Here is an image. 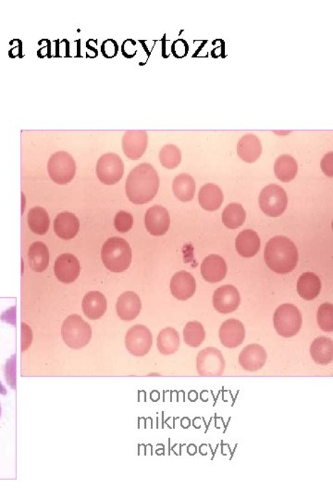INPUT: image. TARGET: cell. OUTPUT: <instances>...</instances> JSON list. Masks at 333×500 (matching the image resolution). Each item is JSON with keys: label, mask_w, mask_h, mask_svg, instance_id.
<instances>
[{"label": "cell", "mask_w": 333, "mask_h": 500, "mask_svg": "<svg viewBox=\"0 0 333 500\" xmlns=\"http://www.w3.org/2000/svg\"><path fill=\"white\" fill-rule=\"evenodd\" d=\"M159 177L156 169L149 164H142L129 174L125 191L132 203H148L159 192Z\"/></svg>", "instance_id": "cell-1"}, {"label": "cell", "mask_w": 333, "mask_h": 500, "mask_svg": "<svg viewBox=\"0 0 333 500\" xmlns=\"http://www.w3.org/2000/svg\"><path fill=\"white\" fill-rule=\"evenodd\" d=\"M268 268L280 275L294 271L298 262V251L292 240L285 236H275L268 242L264 252Z\"/></svg>", "instance_id": "cell-2"}, {"label": "cell", "mask_w": 333, "mask_h": 500, "mask_svg": "<svg viewBox=\"0 0 333 500\" xmlns=\"http://www.w3.org/2000/svg\"><path fill=\"white\" fill-rule=\"evenodd\" d=\"M102 262L112 272H122L132 262L131 247L125 239L111 238L107 239L101 250Z\"/></svg>", "instance_id": "cell-3"}, {"label": "cell", "mask_w": 333, "mask_h": 500, "mask_svg": "<svg viewBox=\"0 0 333 500\" xmlns=\"http://www.w3.org/2000/svg\"><path fill=\"white\" fill-rule=\"evenodd\" d=\"M63 341L73 349L85 348L90 342L92 328L90 324L78 314H72L65 319L61 327Z\"/></svg>", "instance_id": "cell-4"}, {"label": "cell", "mask_w": 333, "mask_h": 500, "mask_svg": "<svg viewBox=\"0 0 333 500\" xmlns=\"http://www.w3.org/2000/svg\"><path fill=\"white\" fill-rule=\"evenodd\" d=\"M274 327L280 336L290 339L300 331L303 318L300 311L292 304H282L273 316Z\"/></svg>", "instance_id": "cell-5"}, {"label": "cell", "mask_w": 333, "mask_h": 500, "mask_svg": "<svg viewBox=\"0 0 333 500\" xmlns=\"http://www.w3.org/2000/svg\"><path fill=\"white\" fill-rule=\"evenodd\" d=\"M48 171L49 177L53 182L60 186L67 185L75 176V161L66 151L56 152L49 159Z\"/></svg>", "instance_id": "cell-6"}, {"label": "cell", "mask_w": 333, "mask_h": 500, "mask_svg": "<svg viewBox=\"0 0 333 500\" xmlns=\"http://www.w3.org/2000/svg\"><path fill=\"white\" fill-rule=\"evenodd\" d=\"M259 206L267 216L279 217L285 213L288 198L285 190L278 185H268L262 190L258 198Z\"/></svg>", "instance_id": "cell-7"}, {"label": "cell", "mask_w": 333, "mask_h": 500, "mask_svg": "<svg viewBox=\"0 0 333 500\" xmlns=\"http://www.w3.org/2000/svg\"><path fill=\"white\" fill-rule=\"evenodd\" d=\"M95 171L102 183L113 186L122 180L125 173V164L119 155L115 153H107L98 159Z\"/></svg>", "instance_id": "cell-8"}, {"label": "cell", "mask_w": 333, "mask_h": 500, "mask_svg": "<svg viewBox=\"0 0 333 500\" xmlns=\"http://www.w3.org/2000/svg\"><path fill=\"white\" fill-rule=\"evenodd\" d=\"M153 344V336L147 326L137 324L130 328L125 336L127 351L135 357H144L150 351Z\"/></svg>", "instance_id": "cell-9"}, {"label": "cell", "mask_w": 333, "mask_h": 500, "mask_svg": "<svg viewBox=\"0 0 333 500\" xmlns=\"http://www.w3.org/2000/svg\"><path fill=\"white\" fill-rule=\"evenodd\" d=\"M196 369L200 376H221L225 369L223 356L216 348L203 349L197 355Z\"/></svg>", "instance_id": "cell-10"}, {"label": "cell", "mask_w": 333, "mask_h": 500, "mask_svg": "<svg viewBox=\"0 0 333 500\" xmlns=\"http://www.w3.org/2000/svg\"><path fill=\"white\" fill-rule=\"evenodd\" d=\"M240 297L233 285L226 284L218 287L213 294V306L222 314L236 312L240 305Z\"/></svg>", "instance_id": "cell-11"}, {"label": "cell", "mask_w": 333, "mask_h": 500, "mask_svg": "<svg viewBox=\"0 0 333 500\" xmlns=\"http://www.w3.org/2000/svg\"><path fill=\"white\" fill-rule=\"evenodd\" d=\"M148 136L146 131H127L123 134L122 149L126 157L137 161L146 152Z\"/></svg>", "instance_id": "cell-12"}, {"label": "cell", "mask_w": 333, "mask_h": 500, "mask_svg": "<svg viewBox=\"0 0 333 500\" xmlns=\"http://www.w3.org/2000/svg\"><path fill=\"white\" fill-rule=\"evenodd\" d=\"M144 223L148 232L152 235H165L171 225V218L166 208L159 205L148 208Z\"/></svg>", "instance_id": "cell-13"}, {"label": "cell", "mask_w": 333, "mask_h": 500, "mask_svg": "<svg viewBox=\"0 0 333 500\" xmlns=\"http://www.w3.org/2000/svg\"><path fill=\"white\" fill-rule=\"evenodd\" d=\"M55 275L65 284L73 283L80 275V262L73 254H63L56 260Z\"/></svg>", "instance_id": "cell-14"}, {"label": "cell", "mask_w": 333, "mask_h": 500, "mask_svg": "<svg viewBox=\"0 0 333 500\" xmlns=\"http://www.w3.org/2000/svg\"><path fill=\"white\" fill-rule=\"evenodd\" d=\"M267 352L258 344L245 346L239 355V363L248 372H257L262 369L267 361Z\"/></svg>", "instance_id": "cell-15"}, {"label": "cell", "mask_w": 333, "mask_h": 500, "mask_svg": "<svg viewBox=\"0 0 333 500\" xmlns=\"http://www.w3.org/2000/svg\"><path fill=\"white\" fill-rule=\"evenodd\" d=\"M218 336L222 345L226 348L236 349L245 340V326L240 321L230 319L221 324Z\"/></svg>", "instance_id": "cell-16"}, {"label": "cell", "mask_w": 333, "mask_h": 500, "mask_svg": "<svg viewBox=\"0 0 333 500\" xmlns=\"http://www.w3.org/2000/svg\"><path fill=\"white\" fill-rule=\"evenodd\" d=\"M196 289V280L189 272L185 271L176 272L171 279V294L178 300L185 302V300L189 299L194 296Z\"/></svg>", "instance_id": "cell-17"}, {"label": "cell", "mask_w": 333, "mask_h": 500, "mask_svg": "<svg viewBox=\"0 0 333 500\" xmlns=\"http://www.w3.org/2000/svg\"><path fill=\"white\" fill-rule=\"evenodd\" d=\"M141 309L140 297L132 291L120 294L116 304L117 314L123 321L134 320L140 314Z\"/></svg>", "instance_id": "cell-18"}, {"label": "cell", "mask_w": 333, "mask_h": 500, "mask_svg": "<svg viewBox=\"0 0 333 500\" xmlns=\"http://www.w3.org/2000/svg\"><path fill=\"white\" fill-rule=\"evenodd\" d=\"M227 265L223 257L212 254L203 260L201 275L209 283H218L227 275Z\"/></svg>", "instance_id": "cell-19"}, {"label": "cell", "mask_w": 333, "mask_h": 500, "mask_svg": "<svg viewBox=\"0 0 333 500\" xmlns=\"http://www.w3.org/2000/svg\"><path fill=\"white\" fill-rule=\"evenodd\" d=\"M262 145L259 138L254 134L243 136L237 144V154L248 164H254L260 157Z\"/></svg>", "instance_id": "cell-20"}, {"label": "cell", "mask_w": 333, "mask_h": 500, "mask_svg": "<svg viewBox=\"0 0 333 500\" xmlns=\"http://www.w3.org/2000/svg\"><path fill=\"white\" fill-rule=\"evenodd\" d=\"M80 229L78 218L69 211L58 214L54 220V230L58 238L69 240L75 238Z\"/></svg>", "instance_id": "cell-21"}, {"label": "cell", "mask_w": 333, "mask_h": 500, "mask_svg": "<svg viewBox=\"0 0 333 500\" xmlns=\"http://www.w3.org/2000/svg\"><path fill=\"white\" fill-rule=\"evenodd\" d=\"M83 314L90 320H98L107 311V299L101 292L91 291L83 299Z\"/></svg>", "instance_id": "cell-22"}, {"label": "cell", "mask_w": 333, "mask_h": 500, "mask_svg": "<svg viewBox=\"0 0 333 500\" xmlns=\"http://www.w3.org/2000/svg\"><path fill=\"white\" fill-rule=\"evenodd\" d=\"M224 196L221 187L214 183H206L200 188L199 201L200 206L208 211H215L221 208Z\"/></svg>", "instance_id": "cell-23"}, {"label": "cell", "mask_w": 333, "mask_h": 500, "mask_svg": "<svg viewBox=\"0 0 333 500\" xmlns=\"http://www.w3.org/2000/svg\"><path fill=\"white\" fill-rule=\"evenodd\" d=\"M237 252L243 257H252L257 255L260 248V239L251 229L240 232L236 241Z\"/></svg>", "instance_id": "cell-24"}, {"label": "cell", "mask_w": 333, "mask_h": 500, "mask_svg": "<svg viewBox=\"0 0 333 500\" xmlns=\"http://www.w3.org/2000/svg\"><path fill=\"white\" fill-rule=\"evenodd\" d=\"M310 354L317 364L328 365L333 360V342L326 336L317 337L310 346Z\"/></svg>", "instance_id": "cell-25"}, {"label": "cell", "mask_w": 333, "mask_h": 500, "mask_svg": "<svg viewBox=\"0 0 333 500\" xmlns=\"http://www.w3.org/2000/svg\"><path fill=\"white\" fill-rule=\"evenodd\" d=\"M322 290V282L319 276L313 272H305L298 279L297 292L302 299L312 300L319 296Z\"/></svg>", "instance_id": "cell-26"}, {"label": "cell", "mask_w": 333, "mask_h": 500, "mask_svg": "<svg viewBox=\"0 0 333 500\" xmlns=\"http://www.w3.org/2000/svg\"><path fill=\"white\" fill-rule=\"evenodd\" d=\"M172 190L179 201L188 202L194 198L196 193V182L190 174H181L174 178Z\"/></svg>", "instance_id": "cell-27"}, {"label": "cell", "mask_w": 333, "mask_h": 500, "mask_svg": "<svg viewBox=\"0 0 333 500\" xmlns=\"http://www.w3.org/2000/svg\"><path fill=\"white\" fill-rule=\"evenodd\" d=\"M297 171V162L291 155L280 156L274 165V173L276 177L283 183H289L294 180Z\"/></svg>", "instance_id": "cell-28"}, {"label": "cell", "mask_w": 333, "mask_h": 500, "mask_svg": "<svg viewBox=\"0 0 333 500\" xmlns=\"http://www.w3.org/2000/svg\"><path fill=\"white\" fill-rule=\"evenodd\" d=\"M157 346L163 355L174 354L180 349V336L174 328L166 327L157 336Z\"/></svg>", "instance_id": "cell-29"}, {"label": "cell", "mask_w": 333, "mask_h": 500, "mask_svg": "<svg viewBox=\"0 0 333 500\" xmlns=\"http://www.w3.org/2000/svg\"><path fill=\"white\" fill-rule=\"evenodd\" d=\"M31 268L37 272L45 271L49 263L48 247L42 242H36L30 247L28 252Z\"/></svg>", "instance_id": "cell-30"}, {"label": "cell", "mask_w": 333, "mask_h": 500, "mask_svg": "<svg viewBox=\"0 0 333 500\" xmlns=\"http://www.w3.org/2000/svg\"><path fill=\"white\" fill-rule=\"evenodd\" d=\"M28 223L33 233L40 235H45L51 225L48 211L41 207L31 208L28 214Z\"/></svg>", "instance_id": "cell-31"}, {"label": "cell", "mask_w": 333, "mask_h": 500, "mask_svg": "<svg viewBox=\"0 0 333 500\" xmlns=\"http://www.w3.org/2000/svg\"><path fill=\"white\" fill-rule=\"evenodd\" d=\"M245 211L242 205L231 203L227 205L222 213V223L229 229H237L243 225L245 220Z\"/></svg>", "instance_id": "cell-32"}, {"label": "cell", "mask_w": 333, "mask_h": 500, "mask_svg": "<svg viewBox=\"0 0 333 500\" xmlns=\"http://www.w3.org/2000/svg\"><path fill=\"white\" fill-rule=\"evenodd\" d=\"M206 333L203 325L199 321H190L185 325L184 329V340L185 344L192 348L202 345L205 340Z\"/></svg>", "instance_id": "cell-33"}, {"label": "cell", "mask_w": 333, "mask_h": 500, "mask_svg": "<svg viewBox=\"0 0 333 500\" xmlns=\"http://www.w3.org/2000/svg\"><path fill=\"white\" fill-rule=\"evenodd\" d=\"M159 161L163 167L169 169L177 168L181 161V152L180 149L175 145H166L160 149Z\"/></svg>", "instance_id": "cell-34"}, {"label": "cell", "mask_w": 333, "mask_h": 500, "mask_svg": "<svg viewBox=\"0 0 333 500\" xmlns=\"http://www.w3.org/2000/svg\"><path fill=\"white\" fill-rule=\"evenodd\" d=\"M317 324L324 332H333V305L331 303H324L317 309Z\"/></svg>", "instance_id": "cell-35"}, {"label": "cell", "mask_w": 333, "mask_h": 500, "mask_svg": "<svg viewBox=\"0 0 333 500\" xmlns=\"http://www.w3.org/2000/svg\"><path fill=\"white\" fill-rule=\"evenodd\" d=\"M132 225H134V218L131 214L122 211L116 214L114 225H115L117 231L128 232L132 229Z\"/></svg>", "instance_id": "cell-36"}, {"label": "cell", "mask_w": 333, "mask_h": 500, "mask_svg": "<svg viewBox=\"0 0 333 500\" xmlns=\"http://www.w3.org/2000/svg\"><path fill=\"white\" fill-rule=\"evenodd\" d=\"M171 51L177 59H183L188 54V51H189V46L184 39L175 40L172 43Z\"/></svg>", "instance_id": "cell-37"}, {"label": "cell", "mask_w": 333, "mask_h": 500, "mask_svg": "<svg viewBox=\"0 0 333 500\" xmlns=\"http://www.w3.org/2000/svg\"><path fill=\"white\" fill-rule=\"evenodd\" d=\"M102 54L107 59H112V58L117 56L119 51V46L117 44L115 40L107 39L106 41L103 42L101 46Z\"/></svg>", "instance_id": "cell-38"}, {"label": "cell", "mask_w": 333, "mask_h": 500, "mask_svg": "<svg viewBox=\"0 0 333 500\" xmlns=\"http://www.w3.org/2000/svg\"><path fill=\"white\" fill-rule=\"evenodd\" d=\"M322 169L326 176H333V152H329L324 156L322 161Z\"/></svg>", "instance_id": "cell-39"}]
</instances>
